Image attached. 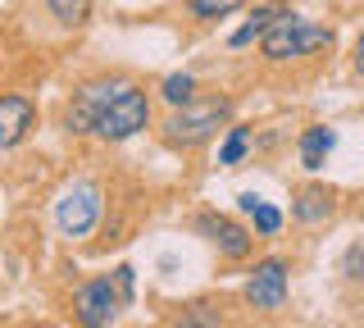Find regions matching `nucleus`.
I'll list each match as a JSON object with an SVG mask.
<instances>
[{
	"label": "nucleus",
	"mask_w": 364,
	"mask_h": 328,
	"mask_svg": "<svg viewBox=\"0 0 364 328\" xmlns=\"http://www.w3.org/2000/svg\"><path fill=\"white\" fill-rule=\"evenodd\" d=\"M146 123H151V100L141 87L123 83V78L87 83L68 100V132H96L105 142H128Z\"/></svg>",
	"instance_id": "f257e3e1"
},
{
	"label": "nucleus",
	"mask_w": 364,
	"mask_h": 328,
	"mask_svg": "<svg viewBox=\"0 0 364 328\" xmlns=\"http://www.w3.org/2000/svg\"><path fill=\"white\" fill-rule=\"evenodd\" d=\"M132 265H119L114 269V278H91L87 287H77L73 297V310H77V324L82 328H109L114 319H119L123 301L132 297Z\"/></svg>",
	"instance_id": "f03ea898"
},
{
	"label": "nucleus",
	"mask_w": 364,
	"mask_h": 328,
	"mask_svg": "<svg viewBox=\"0 0 364 328\" xmlns=\"http://www.w3.org/2000/svg\"><path fill=\"white\" fill-rule=\"evenodd\" d=\"M323 46H333V32L310 23V18H301V14H278V23L259 37V51H264V60H273V64L301 60V55H314Z\"/></svg>",
	"instance_id": "7ed1b4c3"
},
{
	"label": "nucleus",
	"mask_w": 364,
	"mask_h": 328,
	"mask_svg": "<svg viewBox=\"0 0 364 328\" xmlns=\"http://www.w3.org/2000/svg\"><path fill=\"white\" fill-rule=\"evenodd\" d=\"M228 100H205V105H182L173 119L164 123V137L173 146H200L219 132V123L228 119Z\"/></svg>",
	"instance_id": "20e7f679"
},
{
	"label": "nucleus",
	"mask_w": 364,
	"mask_h": 328,
	"mask_svg": "<svg viewBox=\"0 0 364 328\" xmlns=\"http://www.w3.org/2000/svg\"><path fill=\"white\" fill-rule=\"evenodd\" d=\"M100 219V187L96 183H73L55 201V223L64 237H87Z\"/></svg>",
	"instance_id": "39448f33"
},
{
	"label": "nucleus",
	"mask_w": 364,
	"mask_h": 328,
	"mask_svg": "<svg viewBox=\"0 0 364 328\" xmlns=\"http://www.w3.org/2000/svg\"><path fill=\"white\" fill-rule=\"evenodd\" d=\"M246 301L255 310H282V301H287V265L282 260H264L246 282Z\"/></svg>",
	"instance_id": "423d86ee"
},
{
	"label": "nucleus",
	"mask_w": 364,
	"mask_h": 328,
	"mask_svg": "<svg viewBox=\"0 0 364 328\" xmlns=\"http://www.w3.org/2000/svg\"><path fill=\"white\" fill-rule=\"evenodd\" d=\"M32 119H37V110H32L28 96H0V155L14 151V146L28 137Z\"/></svg>",
	"instance_id": "0eeeda50"
},
{
	"label": "nucleus",
	"mask_w": 364,
	"mask_h": 328,
	"mask_svg": "<svg viewBox=\"0 0 364 328\" xmlns=\"http://www.w3.org/2000/svg\"><path fill=\"white\" fill-rule=\"evenodd\" d=\"M196 228L210 237L214 246L228 255V260H242L246 251H250V237H246V228H237L232 219H223V214H200V223Z\"/></svg>",
	"instance_id": "6e6552de"
},
{
	"label": "nucleus",
	"mask_w": 364,
	"mask_h": 328,
	"mask_svg": "<svg viewBox=\"0 0 364 328\" xmlns=\"http://www.w3.org/2000/svg\"><path fill=\"white\" fill-rule=\"evenodd\" d=\"M291 214H296L301 223H318V219H328V214H333V196H328L323 187H305L301 196H296Z\"/></svg>",
	"instance_id": "1a4fd4ad"
},
{
	"label": "nucleus",
	"mask_w": 364,
	"mask_h": 328,
	"mask_svg": "<svg viewBox=\"0 0 364 328\" xmlns=\"http://www.w3.org/2000/svg\"><path fill=\"white\" fill-rule=\"evenodd\" d=\"M333 128H310L301 137V164L305 169H323V160H328V151H333Z\"/></svg>",
	"instance_id": "9d476101"
},
{
	"label": "nucleus",
	"mask_w": 364,
	"mask_h": 328,
	"mask_svg": "<svg viewBox=\"0 0 364 328\" xmlns=\"http://www.w3.org/2000/svg\"><path fill=\"white\" fill-rule=\"evenodd\" d=\"M237 201H242V210L250 214V219H255V228H259V233H264V237H273V233H278V228H282V214H278V210H273V206H269V201H259V196H250V191H246V196H237Z\"/></svg>",
	"instance_id": "9b49d317"
},
{
	"label": "nucleus",
	"mask_w": 364,
	"mask_h": 328,
	"mask_svg": "<svg viewBox=\"0 0 364 328\" xmlns=\"http://www.w3.org/2000/svg\"><path fill=\"white\" fill-rule=\"evenodd\" d=\"M278 14H282V9H273V5L255 9V18H250L246 28H237V32H232V46H250L255 37H264V32H269L273 23H278Z\"/></svg>",
	"instance_id": "f8f14e48"
},
{
	"label": "nucleus",
	"mask_w": 364,
	"mask_h": 328,
	"mask_svg": "<svg viewBox=\"0 0 364 328\" xmlns=\"http://www.w3.org/2000/svg\"><path fill=\"white\" fill-rule=\"evenodd\" d=\"M46 5H50V14L60 18L64 28H77L91 14V0H46Z\"/></svg>",
	"instance_id": "ddd939ff"
},
{
	"label": "nucleus",
	"mask_w": 364,
	"mask_h": 328,
	"mask_svg": "<svg viewBox=\"0 0 364 328\" xmlns=\"http://www.w3.org/2000/svg\"><path fill=\"white\" fill-rule=\"evenodd\" d=\"M191 96H196V78H191V73L164 78V100H168V105H191Z\"/></svg>",
	"instance_id": "4468645a"
},
{
	"label": "nucleus",
	"mask_w": 364,
	"mask_h": 328,
	"mask_svg": "<svg viewBox=\"0 0 364 328\" xmlns=\"http://www.w3.org/2000/svg\"><path fill=\"white\" fill-rule=\"evenodd\" d=\"M246 151H250V128H232L228 142H223V151H219V164H237Z\"/></svg>",
	"instance_id": "2eb2a0df"
},
{
	"label": "nucleus",
	"mask_w": 364,
	"mask_h": 328,
	"mask_svg": "<svg viewBox=\"0 0 364 328\" xmlns=\"http://www.w3.org/2000/svg\"><path fill=\"white\" fill-rule=\"evenodd\" d=\"M237 5H242V0H187V9L196 18H223V14H232Z\"/></svg>",
	"instance_id": "dca6fc26"
},
{
	"label": "nucleus",
	"mask_w": 364,
	"mask_h": 328,
	"mask_svg": "<svg viewBox=\"0 0 364 328\" xmlns=\"http://www.w3.org/2000/svg\"><path fill=\"white\" fill-rule=\"evenodd\" d=\"M173 328H219V310H210V305H191V310H182V319Z\"/></svg>",
	"instance_id": "f3484780"
},
{
	"label": "nucleus",
	"mask_w": 364,
	"mask_h": 328,
	"mask_svg": "<svg viewBox=\"0 0 364 328\" xmlns=\"http://www.w3.org/2000/svg\"><path fill=\"white\" fill-rule=\"evenodd\" d=\"M360 269H364V251L355 246V251L346 255V274H350V278H360Z\"/></svg>",
	"instance_id": "a211bd4d"
},
{
	"label": "nucleus",
	"mask_w": 364,
	"mask_h": 328,
	"mask_svg": "<svg viewBox=\"0 0 364 328\" xmlns=\"http://www.w3.org/2000/svg\"><path fill=\"white\" fill-rule=\"evenodd\" d=\"M355 69L364 73V32H360V41H355Z\"/></svg>",
	"instance_id": "6ab92c4d"
}]
</instances>
